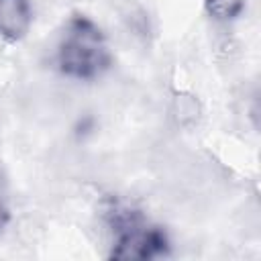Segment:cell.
I'll return each mask as SVG.
<instances>
[{
    "instance_id": "obj_1",
    "label": "cell",
    "mask_w": 261,
    "mask_h": 261,
    "mask_svg": "<svg viewBox=\"0 0 261 261\" xmlns=\"http://www.w3.org/2000/svg\"><path fill=\"white\" fill-rule=\"evenodd\" d=\"M110 63L112 55L102 29L86 14H71L57 47L59 71L75 80H94Z\"/></svg>"
},
{
    "instance_id": "obj_2",
    "label": "cell",
    "mask_w": 261,
    "mask_h": 261,
    "mask_svg": "<svg viewBox=\"0 0 261 261\" xmlns=\"http://www.w3.org/2000/svg\"><path fill=\"white\" fill-rule=\"evenodd\" d=\"M108 224L114 234L112 259H155L169 255V241L163 228L130 206L114 204L108 210Z\"/></svg>"
},
{
    "instance_id": "obj_3",
    "label": "cell",
    "mask_w": 261,
    "mask_h": 261,
    "mask_svg": "<svg viewBox=\"0 0 261 261\" xmlns=\"http://www.w3.org/2000/svg\"><path fill=\"white\" fill-rule=\"evenodd\" d=\"M33 22L29 0H0V35L8 41H18L27 35Z\"/></svg>"
},
{
    "instance_id": "obj_4",
    "label": "cell",
    "mask_w": 261,
    "mask_h": 261,
    "mask_svg": "<svg viewBox=\"0 0 261 261\" xmlns=\"http://www.w3.org/2000/svg\"><path fill=\"white\" fill-rule=\"evenodd\" d=\"M204 4H206V10L220 20L234 18L245 8V0H204Z\"/></svg>"
},
{
    "instance_id": "obj_5",
    "label": "cell",
    "mask_w": 261,
    "mask_h": 261,
    "mask_svg": "<svg viewBox=\"0 0 261 261\" xmlns=\"http://www.w3.org/2000/svg\"><path fill=\"white\" fill-rule=\"evenodd\" d=\"M8 220H10V212H8V208L0 202V230H4V226L8 224Z\"/></svg>"
}]
</instances>
